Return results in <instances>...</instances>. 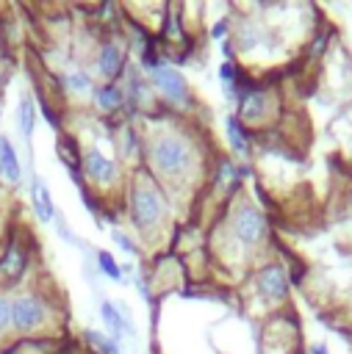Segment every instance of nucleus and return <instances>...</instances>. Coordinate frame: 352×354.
<instances>
[{"instance_id": "1", "label": "nucleus", "mask_w": 352, "mask_h": 354, "mask_svg": "<svg viewBox=\"0 0 352 354\" xmlns=\"http://www.w3.org/2000/svg\"><path fill=\"white\" fill-rule=\"evenodd\" d=\"M230 235L238 246L258 249L269 241V218L263 216V210L255 202L241 199L230 216Z\"/></svg>"}, {"instance_id": "2", "label": "nucleus", "mask_w": 352, "mask_h": 354, "mask_svg": "<svg viewBox=\"0 0 352 354\" xmlns=\"http://www.w3.org/2000/svg\"><path fill=\"white\" fill-rule=\"evenodd\" d=\"M277 111L280 105L274 100V88L249 83L244 91H238V122L244 127H263L266 122L280 116Z\"/></svg>"}, {"instance_id": "3", "label": "nucleus", "mask_w": 352, "mask_h": 354, "mask_svg": "<svg viewBox=\"0 0 352 354\" xmlns=\"http://www.w3.org/2000/svg\"><path fill=\"white\" fill-rule=\"evenodd\" d=\"M150 158L155 163L158 171L169 174V177H180L191 169L194 163V155H191V147L180 138V136H172V133H164L152 141L150 147Z\"/></svg>"}, {"instance_id": "4", "label": "nucleus", "mask_w": 352, "mask_h": 354, "mask_svg": "<svg viewBox=\"0 0 352 354\" xmlns=\"http://www.w3.org/2000/svg\"><path fill=\"white\" fill-rule=\"evenodd\" d=\"M252 285H255V293L269 307H280L291 296V277H288V268L280 260L261 263L255 268V274H252Z\"/></svg>"}, {"instance_id": "5", "label": "nucleus", "mask_w": 352, "mask_h": 354, "mask_svg": "<svg viewBox=\"0 0 352 354\" xmlns=\"http://www.w3.org/2000/svg\"><path fill=\"white\" fill-rule=\"evenodd\" d=\"M166 213V205L161 199V194L152 185H136L133 196H130V218L136 221L139 230L155 227Z\"/></svg>"}, {"instance_id": "6", "label": "nucleus", "mask_w": 352, "mask_h": 354, "mask_svg": "<svg viewBox=\"0 0 352 354\" xmlns=\"http://www.w3.org/2000/svg\"><path fill=\"white\" fill-rule=\"evenodd\" d=\"M47 318V307L39 296H19L14 304H11V324L17 332L28 335L33 329H39Z\"/></svg>"}, {"instance_id": "7", "label": "nucleus", "mask_w": 352, "mask_h": 354, "mask_svg": "<svg viewBox=\"0 0 352 354\" xmlns=\"http://www.w3.org/2000/svg\"><path fill=\"white\" fill-rule=\"evenodd\" d=\"M150 77H152V83H155L172 102H186V100H188V86H186L183 75H180L172 64L152 61V64H150Z\"/></svg>"}, {"instance_id": "8", "label": "nucleus", "mask_w": 352, "mask_h": 354, "mask_svg": "<svg viewBox=\"0 0 352 354\" xmlns=\"http://www.w3.org/2000/svg\"><path fill=\"white\" fill-rule=\"evenodd\" d=\"M100 315H103V324H105L111 340H122L125 335H136V329H133V324H130V315L125 313L122 304L103 301V304H100Z\"/></svg>"}, {"instance_id": "9", "label": "nucleus", "mask_w": 352, "mask_h": 354, "mask_svg": "<svg viewBox=\"0 0 352 354\" xmlns=\"http://www.w3.org/2000/svg\"><path fill=\"white\" fill-rule=\"evenodd\" d=\"M83 169H86V174L94 183H111V180H116V163H114V158L103 155L97 147L83 155Z\"/></svg>"}, {"instance_id": "10", "label": "nucleus", "mask_w": 352, "mask_h": 354, "mask_svg": "<svg viewBox=\"0 0 352 354\" xmlns=\"http://www.w3.org/2000/svg\"><path fill=\"white\" fill-rule=\"evenodd\" d=\"M125 66V50L116 44V41H105L100 47V55H97V69L103 77H116Z\"/></svg>"}, {"instance_id": "11", "label": "nucleus", "mask_w": 352, "mask_h": 354, "mask_svg": "<svg viewBox=\"0 0 352 354\" xmlns=\"http://www.w3.org/2000/svg\"><path fill=\"white\" fill-rule=\"evenodd\" d=\"M30 194H33V207H36V216L42 221H53L55 218V207H53V194L47 188V183L42 177H33L30 183Z\"/></svg>"}, {"instance_id": "12", "label": "nucleus", "mask_w": 352, "mask_h": 354, "mask_svg": "<svg viewBox=\"0 0 352 354\" xmlns=\"http://www.w3.org/2000/svg\"><path fill=\"white\" fill-rule=\"evenodd\" d=\"M0 174L8 183H19V160H17V149L8 141V136L0 133Z\"/></svg>"}, {"instance_id": "13", "label": "nucleus", "mask_w": 352, "mask_h": 354, "mask_svg": "<svg viewBox=\"0 0 352 354\" xmlns=\"http://www.w3.org/2000/svg\"><path fill=\"white\" fill-rule=\"evenodd\" d=\"M227 141H230V147H233V152L236 155H241V158H247L249 155V133H247V127L238 122V116H227Z\"/></svg>"}, {"instance_id": "14", "label": "nucleus", "mask_w": 352, "mask_h": 354, "mask_svg": "<svg viewBox=\"0 0 352 354\" xmlns=\"http://www.w3.org/2000/svg\"><path fill=\"white\" fill-rule=\"evenodd\" d=\"M33 119H36V113H33V100H30V97H22V100H19V108H17V124H19V133H22L25 141L33 138Z\"/></svg>"}, {"instance_id": "15", "label": "nucleus", "mask_w": 352, "mask_h": 354, "mask_svg": "<svg viewBox=\"0 0 352 354\" xmlns=\"http://www.w3.org/2000/svg\"><path fill=\"white\" fill-rule=\"evenodd\" d=\"M122 102H125V94H122V88L114 86V83H108V86H103V88L97 91V105H100L103 111H119Z\"/></svg>"}, {"instance_id": "16", "label": "nucleus", "mask_w": 352, "mask_h": 354, "mask_svg": "<svg viewBox=\"0 0 352 354\" xmlns=\"http://www.w3.org/2000/svg\"><path fill=\"white\" fill-rule=\"evenodd\" d=\"M86 337H89V340H91L103 354H122V351H119V346H116V340L105 337V335H103V332H97V329H89V332H86Z\"/></svg>"}, {"instance_id": "17", "label": "nucleus", "mask_w": 352, "mask_h": 354, "mask_svg": "<svg viewBox=\"0 0 352 354\" xmlns=\"http://www.w3.org/2000/svg\"><path fill=\"white\" fill-rule=\"evenodd\" d=\"M64 83H67L72 91H89V88H91V80H89V75H86V72H80V69L69 72Z\"/></svg>"}, {"instance_id": "18", "label": "nucleus", "mask_w": 352, "mask_h": 354, "mask_svg": "<svg viewBox=\"0 0 352 354\" xmlns=\"http://www.w3.org/2000/svg\"><path fill=\"white\" fill-rule=\"evenodd\" d=\"M97 260H100V271H103L105 277H111V279H122V271H119L116 260H114L108 252H100V254H97Z\"/></svg>"}, {"instance_id": "19", "label": "nucleus", "mask_w": 352, "mask_h": 354, "mask_svg": "<svg viewBox=\"0 0 352 354\" xmlns=\"http://www.w3.org/2000/svg\"><path fill=\"white\" fill-rule=\"evenodd\" d=\"M11 324V301L6 296H0V332Z\"/></svg>"}, {"instance_id": "20", "label": "nucleus", "mask_w": 352, "mask_h": 354, "mask_svg": "<svg viewBox=\"0 0 352 354\" xmlns=\"http://www.w3.org/2000/svg\"><path fill=\"white\" fill-rule=\"evenodd\" d=\"M111 235H114V241H116V243H119V246H122L125 252H133V241H130V238H127L125 232H116V230H114Z\"/></svg>"}, {"instance_id": "21", "label": "nucleus", "mask_w": 352, "mask_h": 354, "mask_svg": "<svg viewBox=\"0 0 352 354\" xmlns=\"http://www.w3.org/2000/svg\"><path fill=\"white\" fill-rule=\"evenodd\" d=\"M341 160H344V166H346V169H349V174H352V141L341 147Z\"/></svg>"}, {"instance_id": "22", "label": "nucleus", "mask_w": 352, "mask_h": 354, "mask_svg": "<svg viewBox=\"0 0 352 354\" xmlns=\"http://www.w3.org/2000/svg\"><path fill=\"white\" fill-rule=\"evenodd\" d=\"M308 354H330V348H327V343H310Z\"/></svg>"}, {"instance_id": "23", "label": "nucleus", "mask_w": 352, "mask_h": 354, "mask_svg": "<svg viewBox=\"0 0 352 354\" xmlns=\"http://www.w3.org/2000/svg\"><path fill=\"white\" fill-rule=\"evenodd\" d=\"M227 33V19L225 22H216V28H213V39H219V36H225Z\"/></svg>"}]
</instances>
